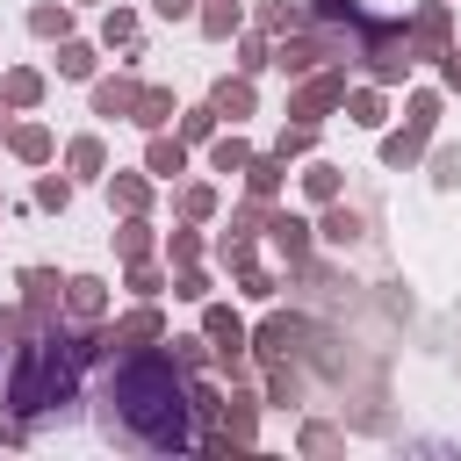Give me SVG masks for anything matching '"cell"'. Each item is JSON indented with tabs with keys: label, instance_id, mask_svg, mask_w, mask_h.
<instances>
[{
	"label": "cell",
	"instance_id": "3957f363",
	"mask_svg": "<svg viewBox=\"0 0 461 461\" xmlns=\"http://www.w3.org/2000/svg\"><path fill=\"white\" fill-rule=\"evenodd\" d=\"M202 29H209V36H230V29H238V7H230V0H216V7L202 14Z\"/></svg>",
	"mask_w": 461,
	"mask_h": 461
},
{
	"label": "cell",
	"instance_id": "6da1fadb",
	"mask_svg": "<svg viewBox=\"0 0 461 461\" xmlns=\"http://www.w3.org/2000/svg\"><path fill=\"white\" fill-rule=\"evenodd\" d=\"M108 403L122 411L130 439H144V447H187V418H180V389H173V367L166 360L122 367V382H115Z\"/></svg>",
	"mask_w": 461,
	"mask_h": 461
},
{
	"label": "cell",
	"instance_id": "7a4b0ae2",
	"mask_svg": "<svg viewBox=\"0 0 461 461\" xmlns=\"http://www.w3.org/2000/svg\"><path fill=\"white\" fill-rule=\"evenodd\" d=\"M94 108H101V115H122V108H137V86H130V79H115V86H101V94H94Z\"/></svg>",
	"mask_w": 461,
	"mask_h": 461
},
{
	"label": "cell",
	"instance_id": "30bf717a",
	"mask_svg": "<svg viewBox=\"0 0 461 461\" xmlns=\"http://www.w3.org/2000/svg\"><path fill=\"white\" fill-rule=\"evenodd\" d=\"M187 7H194V0H158V14H187Z\"/></svg>",
	"mask_w": 461,
	"mask_h": 461
},
{
	"label": "cell",
	"instance_id": "277c9868",
	"mask_svg": "<svg viewBox=\"0 0 461 461\" xmlns=\"http://www.w3.org/2000/svg\"><path fill=\"white\" fill-rule=\"evenodd\" d=\"M216 108H223V115H245V108H252V94H245V86H230V79H223V86H216Z\"/></svg>",
	"mask_w": 461,
	"mask_h": 461
},
{
	"label": "cell",
	"instance_id": "8fae6325",
	"mask_svg": "<svg viewBox=\"0 0 461 461\" xmlns=\"http://www.w3.org/2000/svg\"><path fill=\"white\" fill-rule=\"evenodd\" d=\"M324 14H353V0H324Z\"/></svg>",
	"mask_w": 461,
	"mask_h": 461
},
{
	"label": "cell",
	"instance_id": "8992f818",
	"mask_svg": "<svg viewBox=\"0 0 461 461\" xmlns=\"http://www.w3.org/2000/svg\"><path fill=\"white\" fill-rule=\"evenodd\" d=\"M72 310L94 317V310H101V281H72Z\"/></svg>",
	"mask_w": 461,
	"mask_h": 461
},
{
	"label": "cell",
	"instance_id": "9c48e42d",
	"mask_svg": "<svg viewBox=\"0 0 461 461\" xmlns=\"http://www.w3.org/2000/svg\"><path fill=\"white\" fill-rule=\"evenodd\" d=\"M151 331H158V317H151V310H137V317H130L115 339H151Z\"/></svg>",
	"mask_w": 461,
	"mask_h": 461
},
{
	"label": "cell",
	"instance_id": "5b68a950",
	"mask_svg": "<svg viewBox=\"0 0 461 461\" xmlns=\"http://www.w3.org/2000/svg\"><path fill=\"white\" fill-rule=\"evenodd\" d=\"M324 238H339V245H346V238H360V216H346V209H331V216H324Z\"/></svg>",
	"mask_w": 461,
	"mask_h": 461
},
{
	"label": "cell",
	"instance_id": "ba28073f",
	"mask_svg": "<svg viewBox=\"0 0 461 461\" xmlns=\"http://www.w3.org/2000/svg\"><path fill=\"white\" fill-rule=\"evenodd\" d=\"M151 173H180V144H151Z\"/></svg>",
	"mask_w": 461,
	"mask_h": 461
},
{
	"label": "cell",
	"instance_id": "52a82bcc",
	"mask_svg": "<svg viewBox=\"0 0 461 461\" xmlns=\"http://www.w3.org/2000/svg\"><path fill=\"white\" fill-rule=\"evenodd\" d=\"M166 108H173L166 94H137V122H166Z\"/></svg>",
	"mask_w": 461,
	"mask_h": 461
}]
</instances>
